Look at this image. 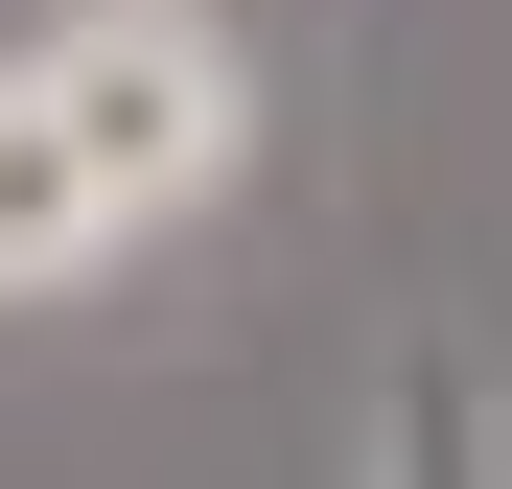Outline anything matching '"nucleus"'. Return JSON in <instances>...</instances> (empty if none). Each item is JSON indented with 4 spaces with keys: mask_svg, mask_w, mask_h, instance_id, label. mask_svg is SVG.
Here are the masks:
<instances>
[{
    "mask_svg": "<svg viewBox=\"0 0 512 489\" xmlns=\"http://www.w3.org/2000/svg\"><path fill=\"white\" fill-rule=\"evenodd\" d=\"M47 94H70V140H94L117 233H187L256 163V47L210 24V0H70L47 24Z\"/></svg>",
    "mask_w": 512,
    "mask_h": 489,
    "instance_id": "nucleus-1",
    "label": "nucleus"
},
{
    "mask_svg": "<svg viewBox=\"0 0 512 489\" xmlns=\"http://www.w3.org/2000/svg\"><path fill=\"white\" fill-rule=\"evenodd\" d=\"M117 257H140V233L94 187V140H70L47 47H0V303H70V280H117Z\"/></svg>",
    "mask_w": 512,
    "mask_h": 489,
    "instance_id": "nucleus-2",
    "label": "nucleus"
},
{
    "mask_svg": "<svg viewBox=\"0 0 512 489\" xmlns=\"http://www.w3.org/2000/svg\"><path fill=\"white\" fill-rule=\"evenodd\" d=\"M396 489H489V466H466V373H419V396H396Z\"/></svg>",
    "mask_w": 512,
    "mask_h": 489,
    "instance_id": "nucleus-3",
    "label": "nucleus"
}]
</instances>
